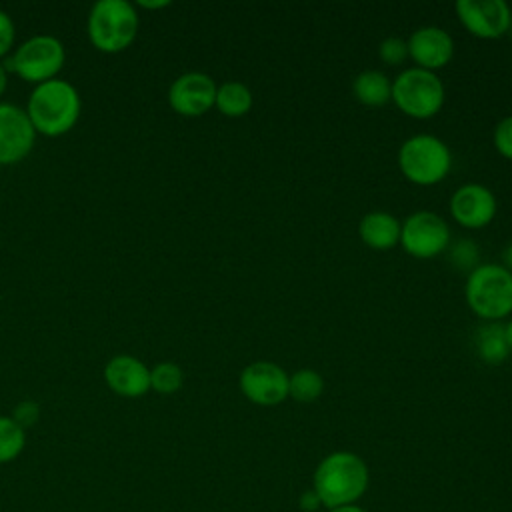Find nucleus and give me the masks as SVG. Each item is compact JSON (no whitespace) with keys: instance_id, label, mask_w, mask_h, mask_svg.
I'll return each instance as SVG.
<instances>
[{"instance_id":"obj_10","label":"nucleus","mask_w":512,"mask_h":512,"mask_svg":"<svg viewBox=\"0 0 512 512\" xmlns=\"http://www.w3.org/2000/svg\"><path fill=\"white\" fill-rule=\"evenodd\" d=\"M454 10L466 32L480 40H496L510 32L512 10L504 0H458Z\"/></svg>"},{"instance_id":"obj_22","label":"nucleus","mask_w":512,"mask_h":512,"mask_svg":"<svg viewBox=\"0 0 512 512\" xmlns=\"http://www.w3.org/2000/svg\"><path fill=\"white\" fill-rule=\"evenodd\" d=\"M184 384V372L176 362H158L150 368V390L174 394Z\"/></svg>"},{"instance_id":"obj_7","label":"nucleus","mask_w":512,"mask_h":512,"mask_svg":"<svg viewBox=\"0 0 512 512\" xmlns=\"http://www.w3.org/2000/svg\"><path fill=\"white\" fill-rule=\"evenodd\" d=\"M64 60L66 50L56 36L36 34L16 48V52L6 62V68L16 72L26 82L42 84L56 78L64 66Z\"/></svg>"},{"instance_id":"obj_21","label":"nucleus","mask_w":512,"mask_h":512,"mask_svg":"<svg viewBox=\"0 0 512 512\" xmlns=\"http://www.w3.org/2000/svg\"><path fill=\"white\" fill-rule=\"evenodd\" d=\"M26 446V432L12 416H0V464H6L22 454Z\"/></svg>"},{"instance_id":"obj_4","label":"nucleus","mask_w":512,"mask_h":512,"mask_svg":"<svg viewBox=\"0 0 512 512\" xmlns=\"http://www.w3.org/2000/svg\"><path fill=\"white\" fill-rule=\"evenodd\" d=\"M398 168L416 186H436L452 170V152L434 134H414L398 148Z\"/></svg>"},{"instance_id":"obj_29","label":"nucleus","mask_w":512,"mask_h":512,"mask_svg":"<svg viewBox=\"0 0 512 512\" xmlns=\"http://www.w3.org/2000/svg\"><path fill=\"white\" fill-rule=\"evenodd\" d=\"M138 4L148 10H158V8L170 6V0H138Z\"/></svg>"},{"instance_id":"obj_5","label":"nucleus","mask_w":512,"mask_h":512,"mask_svg":"<svg viewBox=\"0 0 512 512\" xmlns=\"http://www.w3.org/2000/svg\"><path fill=\"white\" fill-rule=\"evenodd\" d=\"M138 32V12L128 0H98L88 12V38L102 52H122Z\"/></svg>"},{"instance_id":"obj_18","label":"nucleus","mask_w":512,"mask_h":512,"mask_svg":"<svg viewBox=\"0 0 512 512\" xmlns=\"http://www.w3.org/2000/svg\"><path fill=\"white\" fill-rule=\"evenodd\" d=\"M352 94L360 104L380 108L392 100V80L382 70H362L352 80Z\"/></svg>"},{"instance_id":"obj_19","label":"nucleus","mask_w":512,"mask_h":512,"mask_svg":"<svg viewBox=\"0 0 512 512\" xmlns=\"http://www.w3.org/2000/svg\"><path fill=\"white\" fill-rule=\"evenodd\" d=\"M252 104H254L252 90L240 80H226L216 88L214 106L220 110V114L228 118L246 116L252 110Z\"/></svg>"},{"instance_id":"obj_15","label":"nucleus","mask_w":512,"mask_h":512,"mask_svg":"<svg viewBox=\"0 0 512 512\" xmlns=\"http://www.w3.org/2000/svg\"><path fill=\"white\" fill-rule=\"evenodd\" d=\"M104 380L116 394L138 398L150 390V368L136 356L118 354L106 362Z\"/></svg>"},{"instance_id":"obj_1","label":"nucleus","mask_w":512,"mask_h":512,"mask_svg":"<svg viewBox=\"0 0 512 512\" xmlns=\"http://www.w3.org/2000/svg\"><path fill=\"white\" fill-rule=\"evenodd\" d=\"M370 470L362 456L350 450L326 454L314 468L312 488L326 510L356 504L368 490Z\"/></svg>"},{"instance_id":"obj_31","label":"nucleus","mask_w":512,"mask_h":512,"mask_svg":"<svg viewBox=\"0 0 512 512\" xmlns=\"http://www.w3.org/2000/svg\"><path fill=\"white\" fill-rule=\"evenodd\" d=\"M328 512H366L360 504H344V506H336V508H330Z\"/></svg>"},{"instance_id":"obj_9","label":"nucleus","mask_w":512,"mask_h":512,"mask_svg":"<svg viewBox=\"0 0 512 512\" xmlns=\"http://www.w3.org/2000/svg\"><path fill=\"white\" fill-rule=\"evenodd\" d=\"M290 374L276 362L256 360L242 368L238 386L242 396L256 406H278L288 398Z\"/></svg>"},{"instance_id":"obj_30","label":"nucleus","mask_w":512,"mask_h":512,"mask_svg":"<svg viewBox=\"0 0 512 512\" xmlns=\"http://www.w3.org/2000/svg\"><path fill=\"white\" fill-rule=\"evenodd\" d=\"M500 264L512 274V242L506 244V248L502 250V262Z\"/></svg>"},{"instance_id":"obj_17","label":"nucleus","mask_w":512,"mask_h":512,"mask_svg":"<svg viewBox=\"0 0 512 512\" xmlns=\"http://www.w3.org/2000/svg\"><path fill=\"white\" fill-rule=\"evenodd\" d=\"M472 346L476 356L490 366L502 364L512 352L506 342L504 324L502 322H484L474 330Z\"/></svg>"},{"instance_id":"obj_16","label":"nucleus","mask_w":512,"mask_h":512,"mask_svg":"<svg viewBox=\"0 0 512 512\" xmlns=\"http://www.w3.org/2000/svg\"><path fill=\"white\" fill-rule=\"evenodd\" d=\"M402 222L386 210H370L358 222L360 240L372 250H392L400 244Z\"/></svg>"},{"instance_id":"obj_25","label":"nucleus","mask_w":512,"mask_h":512,"mask_svg":"<svg viewBox=\"0 0 512 512\" xmlns=\"http://www.w3.org/2000/svg\"><path fill=\"white\" fill-rule=\"evenodd\" d=\"M492 142H494L496 152H498L502 158L512 160V114L504 116V118L494 126Z\"/></svg>"},{"instance_id":"obj_6","label":"nucleus","mask_w":512,"mask_h":512,"mask_svg":"<svg viewBox=\"0 0 512 512\" xmlns=\"http://www.w3.org/2000/svg\"><path fill=\"white\" fill-rule=\"evenodd\" d=\"M444 100L446 90L436 72L410 66L392 80V102L402 114L414 120L436 116Z\"/></svg>"},{"instance_id":"obj_2","label":"nucleus","mask_w":512,"mask_h":512,"mask_svg":"<svg viewBox=\"0 0 512 512\" xmlns=\"http://www.w3.org/2000/svg\"><path fill=\"white\" fill-rule=\"evenodd\" d=\"M80 94L64 78H52L36 84L28 98L26 114L36 132L46 136L66 134L80 118Z\"/></svg>"},{"instance_id":"obj_26","label":"nucleus","mask_w":512,"mask_h":512,"mask_svg":"<svg viewBox=\"0 0 512 512\" xmlns=\"http://www.w3.org/2000/svg\"><path fill=\"white\" fill-rule=\"evenodd\" d=\"M40 418V406L38 402L34 400H22L14 406L12 410V420L20 426V428H28V426H34Z\"/></svg>"},{"instance_id":"obj_14","label":"nucleus","mask_w":512,"mask_h":512,"mask_svg":"<svg viewBox=\"0 0 512 512\" xmlns=\"http://www.w3.org/2000/svg\"><path fill=\"white\" fill-rule=\"evenodd\" d=\"M408 44V58L414 62L416 68L436 72L450 64L454 58V38L446 28L440 26H420L416 28Z\"/></svg>"},{"instance_id":"obj_33","label":"nucleus","mask_w":512,"mask_h":512,"mask_svg":"<svg viewBox=\"0 0 512 512\" xmlns=\"http://www.w3.org/2000/svg\"><path fill=\"white\" fill-rule=\"evenodd\" d=\"M504 334H506V342L510 346V352H512V316L508 318V322L504 324Z\"/></svg>"},{"instance_id":"obj_13","label":"nucleus","mask_w":512,"mask_h":512,"mask_svg":"<svg viewBox=\"0 0 512 512\" xmlns=\"http://www.w3.org/2000/svg\"><path fill=\"white\" fill-rule=\"evenodd\" d=\"M36 130L16 104L0 102V164H16L28 156L34 146Z\"/></svg>"},{"instance_id":"obj_8","label":"nucleus","mask_w":512,"mask_h":512,"mask_svg":"<svg viewBox=\"0 0 512 512\" xmlns=\"http://www.w3.org/2000/svg\"><path fill=\"white\" fill-rule=\"evenodd\" d=\"M450 242L448 222L432 210H416L402 220L398 246H402V250L412 258H436L446 252Z\"/></svg>"},{"instance_id":"obj_3","label":"nucleus","mask_w":512,"mask_h":512,"mask_svg":"<svg viewBox=\"0 0 512 512\" xmlns=\"http://www.w3.org/2000/svg\"><path fill=\"white\" fill-rule=\"evenodd\" d=\"M464 298L484 322H500L512 314V274L498 262L480 264L466 276Z\"/></svg>"},{"instance_id":"obj_27","label":"nucleus","mask_w":512,"mask_h":512,"mask_svg":"<svg viewBox=\"0 0 512 512\" xmlns=\"http://www.w3.org/2000/svg\"><path fill=\"white\" fill-rule=\"evenodd\" d=\"M16 38V26L8 12L0 8V56H4L12 46Z\"/></svg>"},{"instance_id":"obj_23","label":"nucleus","mask_w":512,"mask_h":512,"mask_svg":"<svg viewBox=\"0 0 512 512\" xmlns=\"http://www.w3.org/2000/svg\"><path fill=\"white\" fill-rule=\"evenodd\" d=\"M448 262L456 268L466 272V276L480 266V248L470 238H458L456 242H450L448 248Z\"/></svg>"},{"instance_id":"obj_32","label":"nucleus","mask_w":512,"mask_h":512,"mask_svg":"<svg viewBox=\"0 0 512 512\" xmlns=\"http://www.w3.org/2000/svg\"><path fill=\"white\" fill-rule=\"evenodd\" d=\"M6 84H8V74H6V66L0 64V96L4 94L6 90Z\"/></svg>"},{"instance_id":"obj_12","label":"nucleus","mask_w":512,"mask_h":512,"mask_svg":"<svg viewBox=\"0 0 512 512\" xmlns=\"http://www.w3.org/2000/svg\"><path fill=\"white\" fill-rule=\"evenodd\" d=\"M216 82L210 74L190 70L172 80L168 88V104L180 116H202L216 100Z\"/></svg>"},{"instance_id":"obj_24","label":"nucleus","mask_w":512,"mask_h":512,"mask_svg":"<svg viewBox=\"0 0 512 512\" xmlns=\"http://www.w3.org/2000/svg\"><path fill=\"white\" fill-rule=\"evenodd\" d=\"M378 58L386 66H400L408 60V44L400 36H386L378 44Z\"/></svg>"},{"instance_id":"obj_11","label":"nucleus","mask_w":512,"mask_h":512,"mask_svg":"<svg viewBox=\"0 0 512 512\" xmlns=\"http://www.w3.org/2000/svg\"><path fill=\"white\" fill-rule=\"evenodd\" d=\"M448 210L458 226L480 230L494 220L498 212V200L488 186L480 182H466L450 196Z\"/></svg>"},{"instance_id":"obj_28","label":"nucleus","mask_w":512,"mask_h":512,"mask_svg":"<svg viewBox=\"0 0 512 512\" xmlns=\"http://www.w3.org/2000/svg\"><path fill=\"white\" fill-rule=\"evenodd\" d=\"M298 508H300L302 512H316V510H320V508H324V506H322V500H320V496L316 494V490L310 486V488H306V490L298 496Z\"/></svg>"},{"instance_id":"obj_20","label":"nucleus","mask_w":512,"mask_h":512,"mask_svg":"<svg viewBox=\"0 0 512 512\" xmlns=\"http://www.w3.org/2000/svg\"><path fill=\"white\" fill-rule=\"evenodd\" d=\"M324 394V378L312 368H300L288 378V398L310 404Z\"/></svg>"}]
</instances>
